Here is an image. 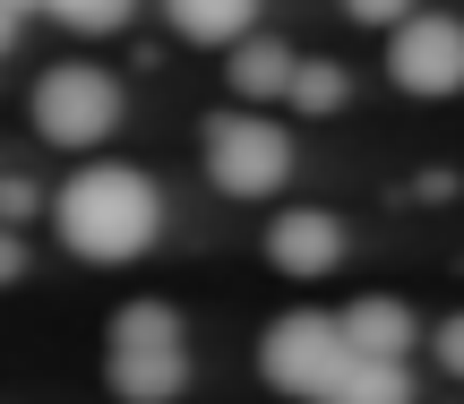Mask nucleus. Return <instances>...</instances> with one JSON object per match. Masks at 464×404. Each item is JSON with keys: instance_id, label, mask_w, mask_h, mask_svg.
Returning a JSON list of instances; mask_svg holds the SVG:
<instances>
[{"instance_id": "1", "label": "nucleus", "mask_w": 464, "mask_h": 404, "mask_svg": "<svg viewBox=\"0 0 464 404\" xmlns=\"http://www.w3.org/2000/svg\"><path fill=\"white\" fill-rule=\"evenodd\" d=\"M52 224H61V241L86 267H121V258H138L155 241L164 198H155V181L138 164H78L52 189Z\"/></svg>"}, {"instance_id": "2", "label": "nucleus", "mask_w": 464, "mask_h": 404, "mask_svg": "<svg viewBox=\"0 0 464 404\" xmlns=\"http://www.w3.org/2000/svg\"><path fill=\"white\" fill-rule=\"evenodd\" d=\"M112 388L130 404H172L189 388V344L172 302H130L112 319Z\"/></svg>"}, {"instance_id": "3", "label": "nucleus", "mask_w": 464, "mask_h": 404, "mask_svg": "<svg viewBox=\"0 0 464 404\" xmlns=\"http://www.w3.org/2000/svg\"><path fill=\"white\" fill-rule=\"evenodd\" d=\"M207 181L224 198H276L293 181V130L266 112H216L207 120Z\"/></svg>"}, {"instance_id": "4", "label": "nucleus", "mask_w": 464, "mask_h": 404, "mask_svg": "<svg viewBox=\"0 0 464 404\" xmlns=\"http://www.w3.org/2000/svg\"><path fill=\"white\" fill-rule=\"evenodd\" d=\"M344 361H353L344 319H327V310H284V319L258 336L266 388H284V396H301V404H327V388H335Z\"/></svg>"}, {"instance_id": "5", "label": "nucleus", "mask_w": 464, "mask_h": 404, "mask_svg": "<svg viewBox=\"0 0 464 404\" xmlns=\"http://www.w3.org/2000/svg\"><path fill=\"white\" fill-rule=\"evenodd\" d=\"M34 130L52 147H103L121 130V86L103 78L95 61H61L34 78Z\"/></svg>"}, {"instance_id": "6", "label": "nucleus", "mask_w": 464, "mask_h": 404, "mask_svg": "<svg viewBox=\"0 0 464 404\" xmlns=\"http://www.w3.org/2000/svg\"><path fill=\"white\" fill-rule=\"evenodd\" d=\"M387 78H396L404 95H456V86H464V17L421 9L413 26H396V43H387Z\"/></svg>"}, {"instance_id": "7", "label": "nucleus", "mask_w": 464, "mask_h": 404, "mask_svg": "<svg viewBox=\"0 0 464 404\" xmlns=\"http://www.w3.org/2000/svg\"><path fill=\"white\" fill-rule=\"evenodd\" d=\"M266 258H276L284 275H327V267H344V224L327 216V207H284L276 224H266Z\"/></svg>"}, {"instance_id": "8", "label": "nucleus", "mask_w": 464, "mask_h": 404, "mask_svg": "<svg viewBox=\"0 0 464 404\" xmlns=\"http://www.w3.org/2000/svg\"><path fill=\"white\" fill-rule=\"evenodd\" d=\"M224 78H232V95L241 103H293V78H301V52L293 43H276V34H249V43H232V61H224Z\"/></svg>"}, {"instance_id": "9", "label": "nucleus", "mask_w": 464, "mask_h": 404, "mask_svg": "<svg viewBox=\"0 0 464 404\" xmlns=\"http://www.w3.org/2000/svg\"><path fill=\"white\" fill-rule=\"evenodd\" d=\"M335 319H344V344L370 353V361H404V353H413V310H404L396 293H370V302L335 310Z\"/></svg>"}, {"instance_id": "10", "label": "nucleus", "mask_w": 464, "mask_h": 404, "mask_svg": "<svg viewBox=\"0 0 464 404\" xmlns=\"http://www.w3.org/2000/svg\"><path fill=\"white\" fill-rule=\"evenodd\" d=\"M164 17L189 34V43H249V17H258V0H164Z\"/></svg>"}, {"instance_id": "11", "label": "nucleus", "mask_w": 464, "mask_h": 404, "mask_svg": "<svg viewBox=\"0 0 464 404\" xmlns=\"http://www.w3.org/2000/svg\"><path fill=\"white\" fill-rule=\"evenodd\" d=\"M327 404H413V370H404V361H370V353H353L344 370H335Z\"/></svg>"}, {"instance_id": "12", "label": "nucleus", "mask_w": 464, "mask_h": 404, "mask_svg": "<svg viewBox=\"0 0 464 404\" xmlns=\"http://www.w3.org/2000/svg\"><path fill=\"white\" fill-rule=\"evenodd\" d=\"M353 95V78H344V69H335V61H301V78H293V112H335V103H344Z\"/></svg>"}, {"instance_id": "13", "label": "nucleus", "mask_w": 464, "mask_h": 404, "mask_svg": "<svg viewBox=\"0 0 464 404\" xmlns=\"http://www.w3.org/2000/svg\"><path fill=\"white\" fill-rule=\"evenodd\" d=\"M52 17H61L69 34H112L138 17V0H52Z\"/></svg>"}, {"instance_id": "14", "label": "nucleus", "mask_w": 464, "mask_h": 404, "mask_svg": "<svg viewBox=\"0 0 464 404\" xmlns=\"http://www.w3.org/2000/svg\"><path fill=\"white\" fill-rule=\"evenodd\" d=\"M34 207H44V189H34V181H17V172H0V233H17Z\"/></svg>"}, {"instance_id": "15", "label": "nucleus", "mask_w": 464, "mask_h": 404, "mask_svg": "<svg viewBox=\"0 0 464 404\" xmlns=\"http://www.w3.org/2000/svg\"><path fill=\"white\" fill-rule=\"evenodd\" d=\"M344 9L362 17V26H413V17H421L413 0H344Z\"/></svg>"}, {"instance_id": "16", "label": "nucleus", "mask_w": 464, "mask_h": 404, "mask_svg": "<svg viewBox=\"0 0 464 404\" xmlns=\"http://www.w3.org/2000/svg\"><path fill=\"white\" fill-rule=\"evenodd\" d=\"M430 344H439V370H456V379H464V310H456V319H439V336H430Z\"/></svg>"}, {"instance_id": "17", "label": "nucleus", "mask_w": 464, "mask_h": 404, "mask_svg": "<svg viewBox=\"0 0 464 404\" xmlns=\"http://www.w3.org/2000/svg\"><path fill=\"white\" fill-rule=\"evenodd\" d=\"M17 267H26V250H17V233H0V284H17Z\"/></svg>"}, {"instance_id": "18", "label": "nucleus", "mask_w": 464, "mask_h": 404, "mask_svg": "<svg viewBox=\"0 0 464 404\" xmlns=\"http://www.w3.org/2000/svg\"><path fill=\"white\" fill-rule=\"evenodd\" d=\"M0 9H9V17H26V9H52V0H0Z\"/></svg>"}, {"instance_id": "19", "label": "nucleus", "mask_w": 464, "mask_h": 404, "mask_svg": "<svg viewBox=\"0 0 464 404\" xmlns=\"http://www.w3.org/2000/svg\"><path fill=\"white\" fill-rule=\"evenodd\" d=\"M9 43H17V17H9V9H0V52H9Z\"/></svg>"}]
</instances>
